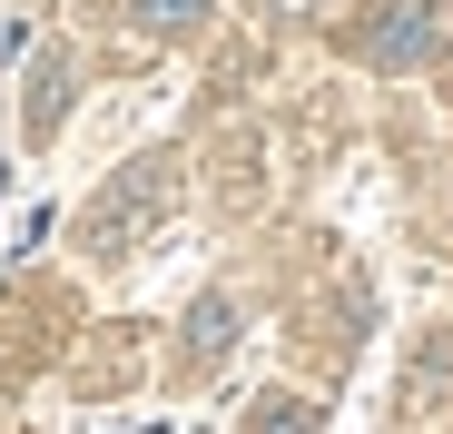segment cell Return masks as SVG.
<instances>
[{
  "instance_id": "obj_5",
  "label": "cell",
  "mask_w": 453,
  "mask_h": 434,
  "mask_svg": "<svg viewBox=\"0 0 453 434\" xmlns=\"http://www.w3.org/2000/svg\"><path fill=\"white\" fill-rule=\"evenodd\" d=\"M59 109H69V59L50 50V59H40V80H30V138H50Z\"/></svg>"
},
{
  "instance_id": "obj_6",
  "label": "cell",
  "mask_w": 453,
  "mask_h": 434,
  "mask_svg": "<svg viewBox=\"0 0 453 434\" xmlns=\"http://www.w3.org/2000/svg\"><path fill=\"white\" fill-rule=\"evenodd\" d=\"M247 434H316V405H306V395H266V405L247 415Z\"/></svg>"
},
{
  "instance_id": "obj_3",
  "label": "cell",
  "mask_w": 453,
  "mask_h": 434,
  "mask_svg": "<svg viewBox=\"0 0 453 434\" xmlns=\"http://www.w3.org/2000/svg\"><path fill=\"white\" fill-rule=\"evenodd\" d=\"M226 345H237V306H226V297H197V316H188V366H217Z\"/></svg>"
},
{
  "instance_id": "obj_1",
  "label": "cell",
  "mask_w": 453,
  "mask_h": 434,
  "mask_svg": "<svg viewBox=\"0 0 453 434\" xmlns=\"http://www.w3.org/2000/svg\"><path fill=\"white\" fill-rule=\"evenodd\" d=\"M365 69H424L453 50V0H365V20L345 30Z\"/></svg>"
},
{
  "instance_id": "obj_2",
  "label": "cell",
  "mask_w": 453,
  "mask_h": 434,
  "mask_svg": "<svg viewBox=\"0 0 453 434\" xmlns=\"http://www.w3.org/2000/svg\"><path fill=\"white\" fill-rule=\"evenodd\" d=\"M158 207H168V159H138V168H128L119 188H99V198H89L80 237H89L99 257H119V247H128V237H138V228H148Z\"/></svg>"
},
{
  "instance_id": "obj_4",
  "label": "cell",
  "mask_w": 453,
  "mask_h": 434,
  "mask_svg": "<svg viewBox=\"0 0 453 434\" xmlns=\"http://www.w3.org/2000/svg\"><path fill=\"white\" fill-rule=\"evenodd\" d=\"M207 11H217V0H128V20H138L148 40H188Z\"/></svg>"
}]
</instances>
